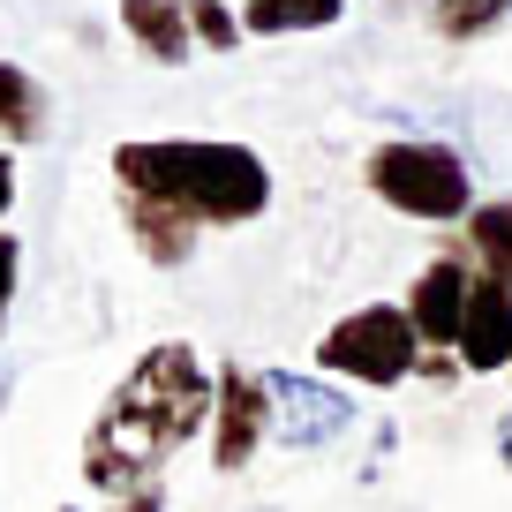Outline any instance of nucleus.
I'll return each instance as SVG.
<instances>
[{
    "mask_svg": "<svg viewBox=\"0 0 512 512\" xmlns=\"http://www.w3.org/2000/svg\"><path fill=\"white\" fill-rule=\"evenodd\" d=\"M211 400H219V362H204V347L189 339H151L113 377V392L83 430V490L113 505L128 490L166 482V467L211 430Z\"/></svg>",
    "mask_w": 512,
    "mask_h": 512,
    "instance_id": "nucleus-1",
    "label": "nucleus"
},
{
    "mask_svg": "<svg viewBox=\"0 0 512 512\" xmlns=\"http://www.w3.org/2000/svg\"><path fill=\"white\" fill-rule=\"evenodd\" d=\"M113 189L174 204L204 234H234L272 211V166L234 136H128L113 144Z\"/></svg>",
    "mask_w": 512,
    "mask_h": 512,
    "instance_id": "nucleus-2",
    "label": "nucleus"
},
{
    "mask_svg": "<svg viewBox=\"0 0 512 512\" xmlns=\"http://www.w3.org/2000/svg\"><path fill=\"white\" fill-rule=\"evenodd\" d=\"M362 189L377 196L384 211H400V219H415V226H452V234H460L467 211L482 204L467 151L445 144V136H384V144H369Z\"/></svg>",
    "mask_w": 512,
    "mask_h": 512,
    "instance_id": "nucleus-3",
    "label": "nucleus"
},
{
    "mask_svg": "<svg viewBox=\"0 0 512 512\" xmlns=\"http://www.w3.org/2000/svg\"><path fill=\"white\" fill-rule=\"evenodd\" d=\"M422 354L430 347L415 339L407 302H354L347 317H332L324 339H317V369L339 377L347 392H400V384H415Z\"/></svg>",
    "mask_w": 512,
    "mask_h": 512,
    "instance_id": "nucleus-4",
    "label": "nucleus"
},
{
    "mask_svg": "<svg viewBox=\"0 0 512 512\" xmlns=\"http://www.w3.org/2000/svg\"><path fill=\"white\" fill-rule=\"evenodd\" d=\"M264 392H272V445L279 452H324L362 422V400H354L339 377L324 369H264Z\"/></svg>",
    "mask_w": 512,
    "mask_h": 512,
    "instance_id": "nucleus-5",
    "label": "nucleus"
},
{
    "mask_svg": "<svg viewBox=\"0 0 512 512\" xmlns=\"http://www.w3.org/2000/svg\"><path fill=\"white\" fill-rule=\"evenodd\" d=\"M272 445V392L264 369L249 362H219V400H211V430H204V460L211 475H249Z\"/></svg>",
    "mask_w": 512,
    "mask_h": 512,
    "instance_id": "nucleus-6",
    "label": "nucleus"
},
{
    "mask_svg": "<svg viewBox=\"0 0 512 512\" xmlns=\"http://www.w3.org/2000/svg\"><path fill=\"white\" fill-rule=\"evenodd\" d=\"M467 287H475V264H467L460 241H445V249L422 264L415 279H407V317H415V339L430 354H452L460 347V324H467Z\"/></svg>",
    "mask_w": 512,
    "mask_h": 512,
    "instance_id": "nucleus-7",
    "label": "nucleus"
},
{
    "mask_svg": "<svg viewBox=\"0 0 512 512\" xmlns=\"http://www.w3.org/2000/svg\"><path fill=\"white\" fill-rule=\"evenodd\" d=\"M460 369L467 377H512V279L505 272H482L475 264V287H467V324H460Z\"/></svg>",
    "mask_w": 512,
    "mask_h": 512,
    "instance_id": "nucleus-8",
    "label": "nucleus"
},
{
    "mask_svg": "<svg viewBox=\"0 0 512 512\" xmlns=\"http://www.w3.org/2000/svg\"><path fill=\"white\" fill-rule=\"evenodd\" d=\"M113 204H121V226L151 272H189L196 264V249H204V226L196 219H181L174 204H151V196H128V189H113Z\"/></svg>",
    "mask_w": 512,
    "mask_h": 512,
    "instance_id": "nucleus-9",
    "label": "nucleus"
},
{
    "mask_svg": "<svg viewBox=\"0 0 512 512\" xmlns=\"http://www.w3.org/2000/svg\"><path fill=\"white\" fill-rule=\"evenodd\" d=\"M121 38L144 53L151 68H189L196 61L189 0H121Z\"/></svg>",
    "mask_w": 512,
    "mask_h": 512,
    "instance_id": "nucleus-10",
    "label": "nucleus"
},
{
    "mask_svg": "<svg viewBox=\"0 0 512 512\" xmlns=\"http://www.w3.org/2000/svg\"><path fill=\"white\" fill-rule=\"evenodd\" d=\"M53 136V91L23 61H0V151H38Z\"/></svg>",
    "mask_w": 512,
    "mask_h": 512,
    "instance_id": "nucleus-11",
    "label": "nucleus"
},
{
    "mask_svg": "<svg viewBox=\"0 0 512 512\" xmlns=\"http://www.w3.org/2000/svg\"><path fill=\"white\" fill-rule=\"evenodd\" d=\"M347 16V0H241V31L249 38H302V31H332Z\"/></svg>",
    "mask_w": 512,
    "mask_h": 512,
    "instance_id": "nucleus-12",
    "label": "nucleus"
},
{
    "mask_svg": "<svg viewBox=\"0 0 512 512\" xmlns=\"http://www.w3.org/2000/svg\"><path fill=\"white\" fill-rule=\"evenodd\" d=\"M452 241L467 249V264H482V272H505V279H512V189H505V196H482Z\"/></svg>",
    "mask_w": 512,
    "mask_h": 512,
    "instance_id": "nucleus-13",
    "label": "nucleus"
},
{
    "mask_svg": "<svg viewBox=\"0 0 512 512\" xmlns=\"http://www.w3.org/2000/svg\"><path fill=\"white\" fill-rule=\"evenodd\" d=\"M497 23H512V0H430V31L445 46H475Z\"/></svg>",
    "mask_w": 512,
    "mask_h": 512,
    "instance_id": "nucleus-14",
    "label": "nucleus"
},
{
    "mask_svg": "<svg viewBox=\"0 0 512 512\" xmlns=\"http://www.w3.org/2000/svg\"><path fill=\"white\" fill-rule=\"evenodd\" d=\"M189 31H196V53H234L241 38V0H189Z\"/></svg>",
    "mask_w": 512,
    "mask_h": 512,
    "instance_id": "nucleus-15",
    "label": "nucleus"
},
{
    "mask_svg": "<svg viewBox=\"0 0 512 512\" xmlns=\"http://www.w3.org/2000/svg\"><path fill=\"white\" fill-rule=\"evenodd\" d=\"M16 294H23V234L0 226V339H8V317H16Z\"/></svg>",
    "mask_w": 512,
    "mask_h": 512,
    "instance_id": "nucleus-16",
    "label": "nucleus"
},
{
    "mask_svg": "<svg viewBox=\"0 0 512 512\" xmlns=\"http://www.w3.org/2000/svg\"><path fill=\"white\" fill-rule=\"evenodd\" d=\"M16 196H23V159H16V151H0V226L16 219Z\"/></svg>",
    "mask_w": 512,
    "mask_h": 512,
    "instance_id": "nucleus-17",
    "label": "nucleus"
},
{
    "mask_svg": "<svg viewBox=\"0 0 512 512\" xmlns=\"http://www.w3.org/2000/svg\"><path fill=\"white\" fill-rule=\"evenodd\" d=\"M106 512H166V482H151V490H128V497H113Z\"/></svg>",
    "mask_w": 512,
    "mask_h": 512,
    "instance_id": "nucleus-18",
    "label": "nucleus"
},
{
    "mask_svg": "<svg viewBox=\"0 0 512 512\" xmlns=\"http://www.w3.org/2000/svg\"><path fill=\"white\" fill-rule=\"evenodd\" d=\"M497 460H505V475H512V407L497 415Z\"/></svg>",
    "mask_w": 512,
    "mask_h": 512,
    "instance_id": "nucleus-19",
    "label": "nucleus"
},
{
    "mask_svg": "<svg viewBox=\"0 0 512 512\" xmlns=\"http://www.w3.org/2000/svg\"><path fill=\"white\" fill-rule=\"evenodd\" d=\"M53 512H83V505H53Z\"/></svg>",
    "mask_w": 512,
    "mask_h": 512,
    "instance_id": "nucleus-20",
    "label": "nucleus"
}]
</instances>
